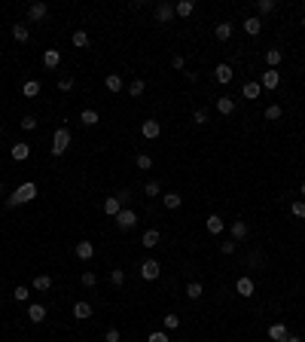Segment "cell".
Returning <instances> with one entry per match:
<instances>
[{"label":"cell","mask_w":305,"mask_h":342,"mask_svg":"<svg viewBox=\"0 0 305 342\" xmlns=\"http://www.w3.org/2000/svg\"><path fill=\"white\" fill-rule=\"evenodd\" d=\"M247 235H251V226H247V220H235V223H232V242H244Z\"/></svg>","instance_id":"11"},{"label":"cell","mask_w":305,"mask_h":342,"mask_svg":"<svg viewBox=\"0 0 305 342\" xmlns=\"http://www.w3.org/2000/svg\"><path fill=\"white\" fill-rule=\"evenodd\" d=\"M31 156V147L25 144V141H18V144H13V159L16 162H25V159Z\"/></svg>","instance_id":"21"},{"label":"cell","mask_w":305,"mask_h":342,"mask_svg":"<svg viewBox=\"0 0 305 342\" xmlns=\"http://www.w3.org/2000/svg\"><path fill=\"white\" fill-rule=\"evenodd\" d=\"M193 119H196L198 125H205V122H208V110H196V113H193Z\"/></svg>","instance_id":"51"},{"label":"cell","mask_w":305,"mask_h":342,"mask_svg":"<svg viewBox=\"0 0 305 342\" xmlns=\"http://www.w3.org/2000/svg\"><path fill=\"white\" fill-rule=\"evenodd\" d=\"M0 134H3V125H0Z\"/></svg>","instance_id":"55"},{"label":"cell","mask_w":305,"mask_h":342,"mask_svg":"<svg viewBox=\"0 0 305 342\" xmlns=\"http://www.w3.org/2000/svg\"><path fill=\"white\" fill-rule=\"evenodd\" d=\"M144 192H146V196H159V192H162V187H159V180H150V184H146V187H144Z\"/></svg>","instance_id":"45"},{"label":"cell","mask_w":305,"mask_h":342,"mask_svg":"<svg viewBox=\"0 0 305 342\" xmlns=\"http://www.w3.org/2000/svg\"><path fill=\"white\" fill-rule=\"evenodd\" d=\"M67 147H71V129H55L49 153H52V156H64V153H67Z\"/></svg>","instance_id":"2"},{"label":"cell","mask_w":305,"mask_h":342,"mask_svg":"<svg viewBox=\"0 0 305 342\" xmlns=\"http://www.w3.org/2000/svg\"><path fill=\"white\" fill-rule=\"evenodd\" d=\"M116 226L122 232H128V229H134V226H138V214H134L131 208H122L119 214H116Z\"/></svg>","instance_id":"3"},{"label":"cell","mask_w":305,"mask_h":342,"mask_svg":"<svg viewBox=\"0 0 305 342\" xmlns=\"http://www.w3.org/2000/svg\"><path fill=\"white\" fill-rule=\"evenodd\" d=\"M58 89H61V92H71V89H73V79H71V76H61V79H58Z\"/></svg>","instance_id":"48"},{"label":"cell","mask_w":305,"mask_h":342,"mask_svg":"<svg viewBox=\"0 0 305 342\" xmlns=\"http://www.w3.org/2000/svg\"><path fill=\"white\" fill-rule=\"evenodd\" d=\"M162 327H165V330H177V327H180V318H177V315H165V318H162Z\"/></svg>","instance_id":"40"},{"label":"cell","mask_w":305,"mask_h":342,"mask_svg":"<svg viewBox=\"0 0 305 342\" xmlns=\"http://www.w3.org/2000/svg\"><path fill=\"white\" fill-rule=\"evenodd\" d=\"M73 318H76V321H89V318H92V305H89V303H73Z\"/></svg>","instance_id":"17"},{"label":"cell","mask_w":305,"mask_h":342,"mask_svg":"<svg viewBox=\"0 0 305 342\" xmlns=\"http://www.w3.org/2000/svg\"><path fill=\"white\" fill-rule=\"evenodd\" d=\"M281 116H284V110H281L278 104H269V107H266V119H269V122H278Z\"/></svg>","instance_id":"37"},{"label":"cell","mask_w":305,"mask_h":342,"mask_svg":"<svg viewBox=\"0 0 305 342\" xmlns=\"http://www.w3.org/2000/svg\"><path fill=\"white\" fill-rule=\"evenodd\" d=\"M259 89H263V86H259L256 79H247V83L241 86V95H244L247 101H253V98H259Z\"/></svg>","instance_id":"18"},{"label":"cell","mask_w":305,"mask_h":342,"mask_svg":"<svg viewBox=\"0 0 305 342\" xmlns=\"http://www.w3.org/2000/svg\"><path fill=\"white\" fill-rule=\"evenodd\" d=\"M80 122H83V125H89V129H92V125H98V122H101L98 110H83V113H80Z\"/></svg>","instance_id":"29"},{"label":"cell","mask_w":305,"mask_h":342,"mask_svg":"<svg viewBox=\"0 0 305 342\" xmlns=\"http://www.w3.org/2000/svg\"><path fill=\"white\" fill-rule=\"evenodd\" d=\"M290 211H293V217L305 220V202H302V199H299V202H293V205H290Z\"/></svg>","instance_id":"42"},{"label":"cell","mask_w":305,"mask_h":342,"mask_svg":"<svg viewBox=\"0 0 305 342\" xmlns=\"http://www.w3.org/2000/svg\"><path fill=\"white\" fill-rule=\"evenodd\" d=\"M232 34H235V25H232V21H220V25L217 28H214V37H217V40H232Z\"/></svg>","instance_id":"12"},{"label":"cell","mask_w":305,"mask_h":342,"mask_svg":"<svg viewBox=\"0 0 305 342\" xmlns=\"http://www.w3.org/2000/svg\"><path fill=\"white\" fill-rule=\"evenodd\" d=\"M34 199H37V184H31V180H28V184H21V187L13 192V196L6 199V208H18V205L34 202Z\"/></svg>","instance_id":"1"},{"label":"cell","mask_w":305,"mask_h":342,"mask_svg":"<svg viewBox=\"0 0 305 342\" xmlns=\"http://www.w3.org/2000/svg\"><path fill=\"white\" fill-rule=\"evenodd\" d=\"M162 202H165L168 211H174V208H180V205H183V196H180V192H165Z\"/></svg>","instance_id":"23"},{"label":"cell","mask_w":305,"mask_h":342,"mask_svg":"<svg viewBox=\"0 0 305 342\" xmlns=\"http://www.w3.org/2000/svg\"><path fill=\"white\" fill-rule=\"evenodd\" d=\"M171 67H174V71H183V67H186V58H183V55H174V58H171Z\"/></svg>","instance_id":"49"},{"label":"cell","mask_w":305,"mask_h":342,"mask_svg":"<svg viewBox=\"0 0 305 342\" xmlns=\"http://www.w3.org/2000/svg\"><path fill=\"white\" fill-rule=\"evenodd\" d=\"M76 257H80V260H92L95 257V245L92 242H80V245H76Z\"/></svg>","instance_id":"26"},{"label":"cell","mask_w":305,"mask_h":342,"mask_svg":"<svg viewBox=\"0 0 305 342\" xmlns=\"http://www.w3.org/2000/svg\"><path fill=\"white\" fill-rule=\"evenodd\" d=\"M281 58H284V52H281V49H266V64L269 67H272V71H278V64H281Z\"/></svg>","instance_id":"20"},{"label":"cell","mask_w":305,"mask_h":342,"mask_svg":"<svg viewBox=\"0 0 305 342\" xmlns=\"http://www.w3.org/2000/svg\"><path fill=\"white\" fill-rule=\"evenodd\" d=\"M13 296H16L18 303H28V296H31V287H25V284H18V287L13 290Z\"/></svg>","instance_id":"39"},{"label":"cell","mask_w":305,"mask_h":342,"mask_svg":"<svg viewBox=\"0 0 305 342\" xmlns=\"http://www.w3.org/2000/svg\"><path fill=\"white\" fill-rule=\"evenodd\" d=\"M141 134H144V138H150V141H156V138L162 134V125L156 122V119H146V122L141 125Z\"/></svg>","instance_id":"9"},{"label":"cell","mask_w":305,"mask_h":342,"mask_svg":"<svg viewBox=\"0 0 305 342\" xmlns=\"http://www.w3.org/2000/svg\"><path fill=\"white\" fill-rule=\"evenodd\" d=\"M281 342H302V339H299V336H290V333H287V336L281 339Z\"/></svg>","instance_id":"52"},{"label":"cell","mask_w":305,"mask_h":342,"mask_svg":"<svg viewBox=\"0 0 305 342\" xmlns=\"http://www.w3.org/2000/svg\"><path fill=\"white\" fill-rule=\"evenodd\" d=\"M21 95H25V98H37L40 95V79H28V83L21 86Z\"/></svg>","instance_id":"27"},{"label":"cell","mask_w":305,"mask_h":342,"mask_svg":"<svg viewBox=\"0 0 305 342\" xmlns=\"http://www.w3.org/2000/svg\"><path fill=\"white\" fill-rule=\"evenodd\" d=\"M159 238H162L159 229H146V232L141 235V245H144V247H156V245H159Z\"/></svg>","instance_id":"25"},{"label":"cell","mask_w":305,"mask_h":342,"mask_svg":"<svg viewBox=\"0 0 305 342\" xmlns=\"http://www.w3.org/2000/svg\"><path fill=\"white\" fill-rule=\"evenodd\" d=\"M122 208H126V205L119 202V196H107V199H104V214H110V217H116Z\"/></svg>","instance_id":"15"},{"label":"cell","mask_w":305,"mask_h":342,"mask_svg":"<svg viewBox=\"0 0 305 342\" xmlns=\"http://www.w3.org/2000/svg\"><path fill=\"white\" fill-rule=\"evenodd\" d=\"M201 293H205L201 281H189V284H186V296H189V300H201Z\"/></svg>","instance_id":"31"},{"label":"cell","mask_w":305,"mask_h":342,"mask_svg":"<svg viewBox=\"0 0 305 342\" xmlns=\"http://www.w3.org/2000/svg\"><path fill=\"white\" fill-rule=\"evenodd\" d=\"M110 284L122 287V284H126V272H122V269H113V272H110Z\"/></svg>","instance_id":"41"},{"label":"cell","mask_w":305,"mask_h":342,"mask_svg":"<svg viewBox=\"0 0 305 342\" xmlns=\"http://www.w3.org/2000/svg\"><path fill=\"white\" fill-rule=\"evenodd\" d=\"M223 226H226V220L220 217V214H211V217H208V232H211V235H220Z\"/></svg>","instance_id":"22"},{"label":"cell","mask_w":305,"mask_h":342,"mask_svg":"<svg viewBox=\"0 0 305 342\" xmlns=\"http://www.w3.org/2000/svg\"><path fill=\"white\" fill-rule=\"evenodd\" d=\"M104 342H119V330H116V327H110L107 333H104Z\"/></svg>","instance_id":"50"},{"label":"cell","mask_w":305,"mask_h":342,"mask_svg":"<svg viewBox=\"0 0 305 342\" xmlns=\"http://www.w3.org/2000/svg\"><path fill=\"white\" fill-rule=\"evenodd\" d=\"M235 250H238V242H223V245H220V254H223V257L235 254Z\"/></svg>","instance_id":"44"},{"label":"cell","mask_w":305,"mask_h":342,"mask_svg":"<svg viewBox=\"0 0 305 342\" xmlns=\"http://www.w3.org/2000/svg\"><path fill=\"white\" fill-rule=\"evenodd\" d=\"M235 290H238V296H253L256 284H253V278H251V275H241L238 281H235Z\"/></svg>","instance_id":"6"},{"label":"cell","mask_w":305,"mask_h":342,"mask_svg":"<svg viewBox=\"0 0 305 342\" xmlns=\"http://www.w3.org/2000/svg\"><path fill=\"white\" fill-rule=\"evenodd\" d=\"M28 318H31V324H43V321H46V305L31 303L28 305Z\"/></svg>","instance_id":"10"},{"label":"cell","mask_w":305,"mask_h":342,"mask_svg":"<svg viewBox=\"0 0 305 342\" xmlns=\"http://www.w3.org/2000/svg\"><path fill=\"white\" fill-rule=\"evenodd\" d=\"M34 290H52V278L49 275H37V278H34Z\"/></svg>","instance_id":"35"},{"label":"cell","mask_w":305,"mask_h":342,"mask_svg":"<svg viewBox=\"0 0 305 342\" xmlns=\"http://www.w3.org/2000/svg\"><path fill=\"white\" fill-rule=\"evenodd\" d=\"M46 16H49V6H46V3H31V6H28V19H31V21H43Z\"/></svg>","instance_id":"13"},{"label":"cell","mask_w":305,"mask_h":342,"mask_svg":"<svg viewBox=\"0 0 305 342\" xmlns=\"http://www.w3.org/2000/svg\"><path fill=\"white\" fill-rule=\"evenodd\" d=\"M43 64H46L49 71H52V67H58L61 64V52L58 49H46V52H43Z\"/></svg>","instance_id":"19"},{"label":"cell","mask_w":305,"mask_h":342,"mask_svg":"<svg viewBox=\"0 0 305 342\" xmlns=\"http://www.w3.org/2000/svg\"><path fill=\"white\" fill-rule=\"evenodd\" d=\"M241 28H244V34H247V37H256V34H259V31H263V21H259L256 16H247Z\"/></svg>","instance_id":"14"},{"label":"cell","mask_w":305,"mask_h":342,"mask_svg":"<svg viewBox=\"0 0 305 342\" xmlns=\"http://www.w3.org/2000/svg\"><path fill=\"white\" fill-rule=\"evenodd\" d=\"M71 40H73V46H76V49H89V34H86V31H73V37H71Z\"/></svg>","instance_id":"33"},{"label":"cell","mask_w":305,"mask_h":342,"mask_svg":"<svg viewBox=\"0 0 305 342\" xmlns=\"http://www.w3.org/2000/svg\"><path fill=\"white\" fill-rule=\"evenodd\" d=\"M259 86H263V89H278V86H281V74L269 67V71L259 76Z\"/></svg>","instance_id":"8"},{"label":"cell","mask_w":305,"mask_h":342,"mask_svg":"<svg viewBox=\"0 0 305 342\" xmlns=\"http://www.w3.org/2000/svg\"><path fill=\"white\" fill-rule=\"evenodd\" d=\"M256 9L263 16H269V13H275V9H278V0H256Z\"/></svg>","instance_id":"36"},{"label":"cell","mask_w":305,"mask_h":342,"mask_svg":"<svg viewBox=\"0 0 305 342\" xmlns=\"http://www.w3.org/2000/svg\"><path fill=\"white\" fill-rule=\"evenodd\" d=\"M146 342H171V339H168L165 330H156V333H150V339H146Z\"/></svg>","instance_id":"47"},{"label":"cell","mask_w":305,"mask_h":342,"mask_svg":"<svg viewBox=\"0 0 305 342\" xmlns=\"http://www.w3.org/2000/svg\"><path fill=\"white\" fill-rule=\"evenodd\" d=\"M0 192H3V180H0Z\"/></svg>","instance_id":"54"},{"label":"cell","mask_w":305,"mask_h":342,"mask_svg":"<svg viewBox=\"0 0 305 342\" xmlns=\"http://www.w3.org/2000/svg\"><path fill=\"white\" fill-rule=\"evenodd\" d=\"M232 76H235V74H232V67H229V64H217V67H214V79H217L220 86H229V83H232Z\"/></svg>","instance_id":"7"},{"label":"cell","mask_w":305,"mask_h":342,"mask_svg":"<svg viewBox=\"0 0 305 342\" xmlns=\"http://www.w3.org/2000/svg\"><path fill=\"white\" fill-rule=\"evenodd\" d=\"M144 89H146L144 79H131V83H128V95H131V98H141V95H144Z\"/></svg>","instance_id":"34"},{"label":"cell","mask_w":305,"mask_h":342,"mask_svg":"<svg viewBox=\"0 0 305 342\" xmlns=\"http://www.w3.org/2000/svg\"><path fill=\"white\" fill-rule=\"evenodd\" d=\"M159 275H162V266L156 263V260H144L141 263V278L144 281H156Z\"/></svg>","instance_id":"5"},{"label":"cell","mask_w":305,"mask_h":342,"mask_svg":"<svg viewBox=\"0 0 305 342\" xmlns=\"http://www.w3.org/2000/svg\"><path fill=\"white\" fill-rule=\"evenodd\" d=\"M193 9H196V3H193V0H177V3H174V13H177V19H189V16H193Z\"/></svg>","instance_id":"16"},{"label":"cell","mask_w":305,"mask_h":342,"mask_svg":"<svg viewBox=\"0 0 305 342\" xmlns=\"http://www.w3.org/2000/svg\"><path fill=\"white\" fill-rule=\"evenodd\" d=\"M104 86H107V92H122V76L119 74H107Z\"/></svg>","instance_id":"24"},{"label":"cell","mask_w":305,"mask_h":342,"mask_svg":"<svg viewBox=\"0 0 305 342\" xmlns=\"http://www.w3.org/2000/svg\"><path fill=\"white\" fill-rule=\"evenodd\" d=\"M302 28H305V19H302Z\"/></svg>","instance_id":"56"},{"label":"cell","mask_w":305,"mask_h":342,"mask_svg":"<svg viewBox=\"0 0 305 342\" xmlns=\"http://www.w3.org/2000/svg\"><path fill=\"white\" fill-rule=\"evenodd\" d=\"M134 162H138V168H141V171H150V168H153V156L138 153V159H134Z\"/></svg>","instance_id":"38"},{"label":"cell","mask_w":305,"mask_h":342,"mask_svg":"<svg viewBox=\"0 0 305 342\" xmlns=\"http://www.w3.org/2000/svg\"><path fill=\"white\" fill-rule=\"evenodd\" d=\"M18 125H21L25 132H34V129H37V116H25V119H21Z\"/></svg>","instance_id":"46"},{"label":"cell","mask_w":305,"mask_h":342,"mask_svg":"<svg viewBox=\"0 0 305 342\" xmlns=\"http://www.w3.org/2000/svg\"><path fill=\"white\" fill-rule=\"evenodd\" d=\"M217 110L223 113V116H232V113H235V101L232 98H217Z\"/></svg>","instance_id":"28"},{"label":"cell","mask_w":305,"mask_h":342,"mask_svg":"<svg viewBox=\"0 0 305 342\" xmlns=\"http://www.w3.org/2000/svg\"><path fill=\"white\" fill-rule=\"evenodd\" d=\"M284 336H287V327L284 324H272V327H269V339H272V342H281Z\"/></svg>","instance_id":"32"},{"label":"cell","mask_w":305,"mask_h":342,"mask_svg":"<svg viewBox=\"0 0 305 342\" xmlns=\"http://www.w3.org/2000/svg\"><path fill=\"white\" fill-rule=\"evenodd\" d=\"M299 192H302V196H305V184H302V190H299Z\"/></svg>","instance_id":"53"},{"label":"cell","mask_w":305,"mask_h":342,"mask_svg":"<svg viewBox=\"0 0 305 342\" xmlns=\"http://www.w3.org/2000/svg\"><path fill=\"white\" fill-rule=\"evenodd\" d=\"M80 281H83V287H95L98 275H95V272H83V275H80Z\"/></svg>","instance_id":"43"},{"label":"cell","mask_w":305,"mask_h":342,"mask_svg":"<svg viewBox=\"0 0 305 342\" xmlns=\"http://www.w3.org/2000/svg\"><path fill=\"white\" fill-rule=\"evenodd\" d=\"M13 37H16V43H28V40H31L28 25H13Z\"/></svg>","instance_id":"30"},{"label":"cell","mask_w":305,"mask_h":342,"mask_svg":"<svg viewBox=\"0 0 305 342\" xmlns=\"http://www.w3.org/2000/svg\"><path fill=\"white\" fill-rule=\"evenodd\" d=\"M171 19H177V13H174V3H171V0H162V3L156 6V21H159V25H168Z\"/></svg>","instance_id":"4"}]
</instances>
